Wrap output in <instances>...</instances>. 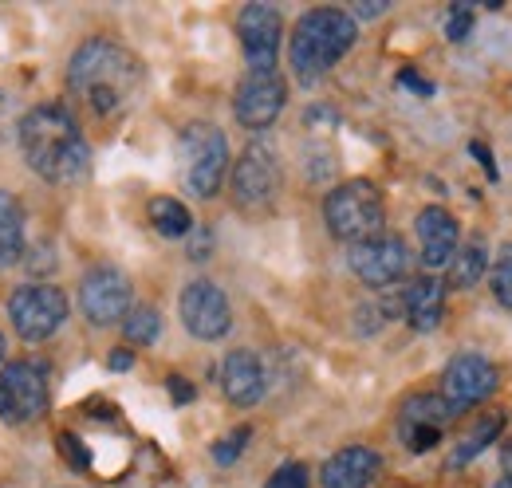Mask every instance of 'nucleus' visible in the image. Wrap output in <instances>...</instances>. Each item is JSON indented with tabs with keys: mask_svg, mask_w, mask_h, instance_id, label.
Listing matches in <instances>:
<instances>
[{
	"mask_svg": "<svg viewBox=\"0 0 512 488\" xmlns=\"http://www.w3.org/2000/svg\"><path fill=\"white\" fill-rule=\"evenodd\" d=\"M16 142L28 170L44 182L75 185L91 174V146L64 103L32 107L16 126Z\"/></svg>",
	"mask_w": 512,
	"mask_h": 488,
	"instance_id": "obj_1",
	"label": "nucleus"
},
{
	"mask_svg": "<svg viewBox=\"0 0 512 488\" xmlns=\"http://www.w3.org/2000/svg\"><path fill=\"white\" fill-rule=\"evenodd\" d=\"M146 67L142 60L115 44V40H87L71 63H67V83L71 91L95 111V115H119L134 103L142 91Z\"/></svg>",
	"mask_w": 512,
	"mask_h": 488,
	"instance_id": "obj_2",
	"label": "nucleus"
},
{
	"mask_svg": "<svg viewBox=\"0 0 512 488\" xmlns=\"http://www.w3.org/2000/svg\"><path fill=\"white\" fill-rule=\"evenodd\" d=\"M359 40V20L343 8H312L296 20L292 44H288V60L300 83H316L323 79L335 63L343 60Z\"/></svg>",
	"mask_w": 512,
	"mask_h": 488,
	"instance_id": "obj_3",
	"label": "nucleus"
},
{
	"mask_svg": "<svg viewBox=\"0 0 512 488\" xmlns=\"http://www.w3.org/2000/svg\"><path fill=\"white\" fill-rule=\"evenodd\" d=\"M323 221H327L335 241L359 244L379 237L386 225V205L379 185L363 182V178L335 185L323 201Z\"/></svg>",
	"mask_w": 512,
	"mask_h": 488,
	"instance_id": "obj_4",
	"label": "nucleus"
},
{
	"mask_svg": "<svg viewBox=\"0 0 512 488\" xmlns=\"http://www.w3.org/2000/svg\"><path fill=\"white\" fill-rule=\"evenodd\" d=\"M182 178L201 201L221 193L229 178V142L213 122H190L182 130Z\"/></svg>",
	"mask_w": 512,
	"mask_h": 488,
	"instance_id": "obj_5",
	"label": "nucleus"
},
{
	"mask_svg": "<svg viewBox=\"0 0 512 488\" xmlns=\"http://www.w3.org/2000/svg\"><path fill=\"white\" fill-rule=\"evenodd\" d=\"M8 319H12L20 339L44 343V339H52L64 327L67 296L60 288H52V284H24L8 300Z\"/></svg>",
	"mask_w": 512,
	"mask_h": 488,
	"instance_id": "obj_6",
	"label": "nucleus"
},
{
	"mask_svg": "<svg viewBox=\"0 0 512 488\" xmlns=\"http://www.w3.org/2000/svg\"><path fill=\"white\" fill-rule=\"evenodd\" d=\"M79 307L95 327H115L130 315V276L115 264H99L79 284Z\"/></svg>",
	"mask_w": 512,
	"mask_h": 488,
	"instance_id": "obj_7",
	"label": "nucleus"
},
{
	"mask_svg": "<svg viewBox=\"0 0 512 488\" xmlns=\"http://www.w3.org/2000/svg\"><path fill=\"white\" fill-rule=\"evenodd\" d=\"M48 406V370L40 363H12L0 370V418L24 426Z\"/></svg>",
	"mask_w": 512,
	"mask_h": 488,
	"instance_id": "obj_8",
	"label": "nucleus"
},
{
	"mask_svg": "<svg viewBox=\"0 0 512 488\" xmlns=\"http://www.w3.org/2000/svg\"><path fill=\"white\" fill-rule=\"evenodd\" d=\"M233 201L241 209H264L276 201L280 193V158L276 150H268L264 142H253L241 150V158L233 162Z\"/></svg>",
	"mask_w": 512,
	"mask_h": 488,
	"instance_id": "obj_9",
	"label": "nucleus"
},
{
	"mask_svg": "<svg viewBox=\"0 0 512 488\" xmlns=\"http://www.w3.org/2000/svg\"><path fill=\"white\" fill-rule=\"evenodd\" d=\"M351 272L367 284V288H394L406 272H410V252L406 241L394 237V233H379L371 241L351 244V256H347Z\"/></svg>",
	"mask_w": 512,
	"mask_h": 488,
	"instance_id": "obj_10",
	"label": "nucleus"
},
{
	"mask_svg": "<svg viewBox=\"0 0 512 488\" xmlns=\"http://www.w3.org/2000/svg\"><path fill=\"white\" fill-rule=\"evenodd\" d=\"M497 382H501V374L485 355L461 351L457 359H449L446 374H442V398L449 402L453 414H465L477 402H485L497 390Z\"/></svg>",
	"mask_w": 512,
	"mask_h": 488,
	"instance_id": "obj_11",
	"label": "nucleus"
},
{
	"mask_svg": "<svg viewBox=\"0 0 512 488\" xmlns=\"http://www.w3.org/2000/svg\"><path fill=\"white\" fill-rule=\"evenodd\" d=\"M288 103V83L280 71H249L241 83H237V95H233V115L245 130H264L272 126L276 115L284 111Z\"/></svg>",
	"mask_w": 512,
	"mask_h": 488,
	"instance_id": "obj_12",
	"label": "nucleus"
},
{
	"mask_svg": "<svg viewBox=\"0 0 512 488\" xmlns=\"http://www.w3.org/2000/svg\"><path fill=\"white\" fill-rule=\"evenodd\" d=\"M178 311H182V323L193 339H225L229 327H233V307L225 300V292L213 284V280H193L182 288V300H178Z\"/></svg>",
	"mask_w": 512,
	"mask_h": 488,
	"instance_id": "obj_13",
	"label": "nucleus"
},
{
	"mask_svg": "<svg viewBox=\"0 0 512 488\" xmlns=\"http://www.w3.org/2000/svg\"><path fill=\"white\" fill-rule=\"evenodd\" d=\"M237 36H241L249 71H276L284 20H280V12L272 4H245L241 16H237Z\"/></svg>",
	"mask_w": 512,
	"mask_h": 488,
	"instance_id": "obj_14",
	"label": "nucleus"
},
{
	"mask_svg": "<svg viewBox=\"0 0 512 488\" xmlns=\"http://www.w3.org/2000/svg\"><path fill=\"white\" fill-rule=\"evenodd\" d=\"M418 244H422V264L426 268H449V260L457 256V241H461V229L453 221V213L442 205H426L418 213Z\"/></svg>",
	"mask_w": 512,
	"mask_h": 488,
	"instance_id": "obj_15",
	"label": "nucleus"
},
{
	"mask_svg": "<svg viewBox=\"0 0 512 488\" xmlns=\"http://www.w3.org/2000/svg\"><path fill=\"white\" fill-rule=\"evenodd\" d=\"M383 461L375 449L367 445H347L339 453H331L320 469V485L323 488H367L379 477Z\"/></svg>",
	"mask_w": 512,
	"mask_h": 488,
	"instance_id": "obj_16",
	"label": "nucleus"
},
{
	"mask_svg": "<svg viewBox=\"0 0 512 488\" xmlns=\"http://www.w3.org/2000/svg\"><path fill=\"white\" fill-rule=\"evenodd\" d=\"M221 390L233 406H256L264 398V366L253 351H229L221 363Z\"/></svg>",
	"mask_w": 512,
	"mask_h": 488,
	"instance_id": "obj_17",
	"label": "nucleus"
},
{
	"mask_svg": "<svg viewBox=\"0 0 512 488\" xmlns=\"http://www.w3.org/2000/svg\"><path fill=\"white\" fill-rule=\"evenodd\" d=\"M402 307H406V323L414 331H422V335L434 331L442 323V315H446V284L434 280V276L414 280L406 288V296H402Z\"/></svg>",
	"mask_w": 512,
	"mask_h": 488,
	"instance_id": "obj_18",
	"label": "nucleus"
},
{
	"mask_svg": "<svg viewBox=\"0 0 512 488\" xmlns=\"http://www.w3.org/2000/svg\"><path fill=\"white\" fill-rule=\"evenodd\" d=\"M24 256V209L12 193L0 189V268L20 264Z\"/></svg>",
	"mask_w": 512,
	"mask_h": 488,
	"instance_id": "obj_19",
	"label": "nucleus"
},
{
	"mask_svg": "<svg viewBox=\"0 0 512 488\" xmlns=\"http://www.w3.org/2000/svg\"><path fill=\"white\" fill-rule=\"evenodd\" d=\"M457 414L449 410V402L442 394H414L402 402V418H398V429H442L446 422H453Z\"/></svg>",
	"mask_w": 512,
	"mask_h": 488,
	"instance_id": "obj_20",
	"label": "nucleus"
},
{
	"mask_svg": "<svg viewBox=\"0 0 512 488\" xmlns=\"http://www.w3.org/2000/svg\"><path fill=\"white\" fill-rule=\"evenodd\" d=\"M501 429H505V414H489V418H481L469 437H461L457 441V449L449 453V469H461V465H469V461H477L489 445H497V437H501Z\"/></svg>",
	"mask_w": 512,
	"mask_h": 488,
	"instance_id": "obj_21",
	"label": "nucleus"
},
{
	"mask_svg": "<svg viewBox=\"0 0 512 488\" xmlns=\"http://www.w3.org/2000/svg\"><path fill=\"white\" fill-rule=\"evenodd\" d=\"M485 264H489V256H485V244L469 241L465 248H457V256L449 260L446 284H449V288H457V292H465V288H477V280L485 276Z\"/></svg>",
	"mask_w": 512,
	"mask_h": 488,
	"instance_id": "obj_22",
	"label": "nucleus"
},
{
	"mask_svg": "<svg viewBox=\"0 0 512 488\" xmlns=\"http://www.w3.org/2000/svg\"><path fill=\"white\" fill-rule=\"evenodd\" d=\"M150 225H154L162 237H170V241H182V237L193 233L190 209H186L178 197H154V201H150Z\"/></svg>",
	"mask_w": 512,
	"mask_h": 488,
	"instance_id": "obj_23",
	"label": "nucleus"
},
{
	"mask_svg": "<svg viewBox=\"0 0 512 488\" xmlns=\"http://www.w3.org/2000/svg\"><path fill=\"white\" fill-rule=\"evenodd\" d=\"M158 331H162V319L154 307H130V315L123 319V335L138 347H150L158 339Z\"/></svg>",
	"mask_w": 512,
	"mask_h": 488,
	"instance_id": "obj_24",
	"label": "nucleus"
},
{
	"mask_svg": "<svg viewBox=\"0 0 512 488\" xmlns=\"http://www.w3.org/2000/svg\"><path fill=\"white\" fill-rule=\"evenodd\" d=\"M489 288L497 296L501 307H512V241L497 252V264H493V276H489Z\"/></svg>",
	"mask_w": 512,
	"mask_h": 488,
	"instance_id": "obj_25",
	"label": "nucleus"
},
{
	"mask_svg": "<svg viewBox=\"0 0 512 488\" xmlns=\"http://www.w3.org/2000/svg\"><path fill=\"white\" fill-rule=\"evenodd\" d=\"M249 437H253V429L249 426H237L229 437H221L217 445H213V461L217 465H233L241 453H245V445H249Z\"/></svg>",
	"mask_w": 512,
	"mask_h": 488,
	"instance_id": "obj_26",
	"label": "nucleus"
},
{
	"mask_svg": "<svg viewBox=\"0 0 512 488\" xmlns=\"http://www.w3.org/2000/svg\"><path fill=\"white\" fill-rule=\"evenodd\" d=\"M264 488H308V469H304L300 461H288V465H280V469L268 477Z\"/></svg>",
	"mask_w": 512,
	"mask_h": 488,
	"instance_id": "obj_27",
	"label": "nucleus"
},
{
	"mask_svg": "<svg viewBox=\"0 0 512 488\" xmlns=\"http://www.w3.org/2000/svg\"><path fill=\"white\" fill-rule=\"evenodd\" d=\"M469 28H473V12L465 8V4H453L449 8V20H446V36L453 44H461L465 36H469Z\"/></svg>",
	"mask_w": 512,
	"mask_h": 488,
	"instance_id": "obj_28",
	"label": "nucleus"
},
{
	"mask_svg": "<svg viewBox=\"0 0 512 488\" xmlns=\"http://www.w3.org/2000/svg\"><path fill=\"white\" fill-rule=\"evenodd\" d=\"M60 445H64V457L71 461V465H79V469H87V465H91V457H87V449H83V441H79V437L64 433V437H60Z\"/></svg>",
	"mask_w": 512,
	"mask_h": 488,
	"instance_id": "obj_29",
	"label": "nucleus"
},
{
	"mask_svg": "<svg viewBox=\"0 0 512 488\" xmlns=\"http://www.w3.org/2000/svg\"><path fill=\"white\" fill-rule=\"evenodd\" d=\"M398 87H410V91H418V95H434V83L418 79L414 71H398Z\"/></svg>",
	"mask_w": 512,
	"mask_h": 488,
	"instance_id": "obj_30",
	"label": "nucleus"
},
{
	"mask_svg": "<svg viewBox=\"0 0 512 488\" xmlns=\"http://www.w3.org/2000/svg\"><path fill=\"white\" fill-rule=\"evenodd\" d=\"M386 8H390L386 0H363V4L355 8V16H359V20H375V16H383Z\"/></svg>",
	"mask_w": 512,
	"mask_h": 488,
	"instance_id": "obj_31",
	"label": "nucleus"
},
{
	"mask_svg": "<svg viewBox=\"0 0 512 488\" xmlns=\"http://www.w3.org/2000/svg\"><path fill=\"white\" fill-rule=\"evenodd\" d=\"M170 394H174V402H193V386L186 382V378H170Z\"/></svg>",
	"mask_w": 512,
	"mask_h": 488,
	"instance_id": "obj_32",
	"label": "nucleus"
},
{
	"mask_svg": "<svg viewBox=\"0 0 512 488\" xmlns=\"http://www.w3.org/2000/svg\"><path fill=\"white\" fill-rule=\"evenodd\" d=\"M469 150H473V154H477V158H481V166H485V174H489V178H493V182H497V162H493V158H489V150H485V146H481V142H473V146H469Z\"/></svg>",
	"mask_w": 512,
	"mask_h": 488,
	"instance_id": "obj_33",
	"label": "nucleus"
},
{
	"mask_svg": "<svg viewBox=\"0 0 512 488\" xmlns=\"http://www.w3.org/2000/svg\"><path fill=\"white\" fill-rule=\"evenodd\" d=\"M107 366H111V370H130V366H134V355H130V351H115V355L107 359Z\"/></svg>",
	"mask_w": 512,
	"mask_h": 488,
	"instance_id": "obj_34",
	"label": "nucleus"
},
{
	"mask_svg": "<svg viewBox=\"0 0 512 488\" xmlns=\"http://www.w3.org/2000/svg\"><path fill=\"white\" fill-rule=\"evenodd\" d=\"M205 248H209V233H197V237H193L190 256H193V260H205Z\"/></svg>",
	"mask_w": 512,
	"mask_h": 488,
	"instance_id": "obj_35",
	"label": "nucleus"
},
{
	"mask_svg": "<svg viewBox=\"0 0 512 488\" xmlns=\"http://www.w3.org/2000/svg\"><path fill=\"white\" fill-rule=\"evenodd\" d=\"M505 469H509V477H512V445H505Z\"/></svg>",
	"mask_w": 512,
	"mask_h": 488,
	"instance_id": "obj_36",
	"label": "nucleus"
},
{
	"mask_svg": "<svg viewBox=\"0 0 512 488\" xmlns=\"http://www.w3.org/2000/svg\"><path fill=\"white\" fill-rule=\"evenodd\" d=\"M489 488H512V477H501L497 485H489Z\"/></svg>",
	"mask_w": 512,
	"mask_h": 488,
	"instance_id": "obj_37",
	"label": "nucleus"
},
{
	"mask_svg": "<svg viewBox=\"0 0 512 488\" xmlns=\"http://www.w3.org/2000/svg\"><path fill=\"white\" fill-rule=\"evenodd\" d=\"M4 351H8V343H4V335H0V363H4Z\"/></svg>",
	"mask_w": 512,
	"mask_h": 488,
	"instance_id": "obj_38",
	"label": "nucleus"
}]
</instances>
